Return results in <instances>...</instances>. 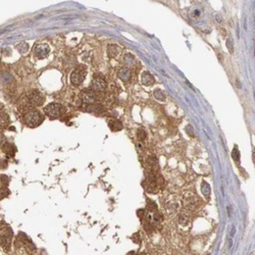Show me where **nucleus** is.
Here are the masks:
<instances>
[{
    "instance_id": "obj_35",
    "label": "nucleus",
    "mask_w": 255,
    "mask_h": 255,
    "mask_svg": "<svg viewBox=\"0 0 255 255\" xmlns=\"http://www.w3.org/2000/svg\"><path fill=\"white\" fill-rule=\"evenodd\" d=\"M137 255H147V254H146L145 252H141V253H138Z\"/></svg>"
},
{
    "instance_id": "obj_23",
    "label": "nucleus",
    "mask_w": 255,
    "mask_h": 255,
    "mask_svg": "<svg viewBox=\"0 0 255 255\" xmlns=\"http://www.w3.org/2000/svg\"><path fill=\"white\" fill-rule=\"evenodd\" d=\"M147 209L149 211H156L157 210V205L154 201L150 200V199H147Z\"/></svg>"
},
{
    "instance_id": "obj_27",
    "label": "nucleus",
    "mask_w": 255,
    "mask_h": 255,
    "mask_svg": "<svg viewBox=\"0 0 255 255\" xmlns=\"http://www.w3.org/2000/svg\"><path fill=\"white\" fill-rule=\"evenodd\" d=\"M132 241L136 244H141V240H140V234L139 233H135L133 236H132Z\"/></svg>"
},
{
    "instance_id": "obj_21",
    "label": "nucleus",
    "mask_w": 255,
    "mask_h": 255,
    "mask_svg": "<svg viewBox=\"0 0 255 255\" xmlns=\"http://www.w3.org/2000/svg\"><path fill=\"white\" fill-rule=\"evenodd\" d=\"M16 48H17V50H19L20 53H27L28 50H29V45H28V43H26V42H23V43H20L19 44V45L16 46Z\"/></svg>"
},
{
    "instance_id": "obj_7",
    "label": "nucleus",
    "mask_w": 255,
    "mask_h": 255,
    "mask_svg": "<svg viewBox=\"0 0 255 255\" xmlns=\"http://www.w3.org/2000/svg\"><path fill=\"white\" fill-rule=\"evenodd\" d=\"M183 206L188 210L194 211L198 209L199 207V200L198 197H186L183 199Z\"/></svg>"
},
{
    "instance_id": "obj_19",
    "label": "nucleus",
    "mask_w": 255,
    "mask_h": 255,
    "mask_svg": "<svg viewBox=\"0 0 255 255\" xmlns=\"http://www.w3.org/2000/svg\"><path fill=\"white\" fill-rule=\"evenodd\" d=\"M143 228H144V230L147 234H151L154 231V225H152V222H150V221H146L143 224Z\"/></svg>"
},
{
    "instance_id": "obj_25",
    "label": "nucleus",
    "mask_w": 255,
    "mask_h": 255,
    "mask_svg": "<svg viewBox=\"0 0 255 255\" xmlns=\"http://www.w3.org/2000/svg\"><path fill=\"white\" fill-rule=\"evenodd\" d=\"M8 195H9V190L4 186L1 187V188H0V200L5 197H7Z\"/></svg>"
},
{
    "instance_id": "obj_11",
    "label": "nucleus",
    "mask_w": 255,
    "mask_h": 255,
    "mask_svg": "<svg viewBox=\"0 0 255 255\" xmlns=\"http://www.w3.org/2000/svg\"><path fill=\"white\" fill-rule=\"evenodd\" d=\"M142 83L145 85V86H151L152 84H154V77L152 76L150 73L148 72H144L142 74V79H141Z\"/></svg>"
},
{
    "instance_id": "obj_8",
    "label": "nucleus",
    "mask_w": 255,
    "mask_h": 255,
    "mask_svg": "<svg viewBox=\"0 0 255 255\" xmlns=\"http://www.w3.org/2000/svg\"><path fill=\"white\" fill-rule=\"evenodd\" d=\"M50 52V48H49L48 45L46 44H39V45L36 46L35 48V55L39 58V59H42V58H45Z\"/></svg>"
},
{
    "instance_id": "obj_36",
    "label": "nucleus",
    "mask_w": 255,
    "mask_h": 255,
    "mask_svg": "<svg viewBox=\"0 0 255 255\" xmlns=\"http://www.w3.org/2000/svg\"><path fill=\"white\" fill-rule=\"evenodd\" d=\"M0 232H1V225H0Z\"/></svg>"
},
{
    "instance_id": "obj_9",
    "label": "nucleus",
    "mask_w": 255,
    "mask_h": 255,
    "mask_svg": "<svg viewBox=\"0 0 255 255\" xmlns=\"http://www.w3.org/2000/svg\"><path fill=\"white\" fill-rule=\"evenodd\" d=\"M119 78L121 79L122 82H129L132 78V73L130 71V69L128 67H122L119 69Z\"/></svg>"
},
{
    "instance_id": "obj_32",
    "label": "nucleus",
    "mask_w": 255,
    "mask_h": 255,
    "mask_svg": "<svg viewBox=\"0 0 255 255\" xmlns=\"http://www.w3.org/2000/svg\"><path fill=\"white\" fill-rule=\"evenodd\" d=\"M137 213H138V218H139L140 219L144 218V216H145V210L144 209H139L137 211Z\"/></svg>"
},
{
    "instance_id": "obj_12",
    "label": "nucleus",
    "mask_w": 255,
    "mask_h": 255,
    "mask_svg": "<svg viewBox=\"0 0 255 255\" xmlns=\"http://www.w3.org/2000/svg\"><path fill=\"white\" fill-rule=\"evenodd\" d=\"M84 110L85 111H89V112H98V111H102L103 110V107L101 106V105H98V104H85L84 106Z\"/></svg>"
},
{
    "instance_id": "obj_4",
    "label": "nucleus",
    "mask_w": 255,
    "mask_h": 255,
    "mask_svg": "<svg viewBox=\"0 0 255 255\" xmlns=\"http://www.w3.org/2000/svg\"><path fill=\"white\" fill-rule=\"evenodd\" d=\"M28 102L33 106H40L44 103V96L37 90L31 91L28 95Z\"/></svg>"
},
{
    "instance_id": "obj_22",
    "label": "nucleus",
    "mask_w": 255,
    "mask_h": 255,
    "mask_svg": "<svg viewBox=\"0 0 255 255\" xmlns=\"http://www.w3.org/2000/svg\"><path fill=\"white\" fill-rule=\"evenodd\" d=\"M232 157H233V159L235 162L239 163L240 162V151L238 150V147H236L233 149V151H232Z\"/></svg>"
},
{
    "instance_id": "obj_14",
    "label": "nucleus",
    "mask_w": 255,
    "mask_h": 255,
    "mask_svg": "<svg viewBox=\"0 0 255 255\" xmlns=\"http://www.w3.org/2000/svg\"><path fill=\"white\" fill-rule=\"evenodd\" d=\"M147 163L149 165V168H151L152 172H155L158 169V162H157V158L155 156H149L147 159Z\"/></svg>"
},
{
    "instance_id": "obj_31",
    "label": "nucleus",
    "mask_w": 255,
    "mask_h": 255,
    "mask_svg": "<svg viewBox=\"0 0 255 255\" xmlns=\"http://www.w3.org/2000/svg\"><path fill=\"white\" fill-rule=\"evenodd\" d=\"M7 168V160L0 158V169H4Z\"/></svg>"
},
{
    "instance_id": "obj_34",
    "label": "nucleus",
    "mask_w": 255,
    "mask_h": 255,
    "mask_svg": "<svg viewBox=\"0 0 255 255\" xmlns=\"http://www.w3.org/2000/svg\"><path fill=\"white\" fill-rule=\"evenodd\" d=\"M128 255H135V252L134 251H131V252H129Z\"/></svg>"
},
{
    "instance_id": "obj_30",
    "label": "nucleus",
    "mask_w": 255,
    "mask_h": 255,
    "mask_svg": "<svg viewBox=\"0 0 255 255\" xmlns=\"http://www.w3.org/2000/svg\"><path fill=\"white\" fill-rule=\"evenodd\" d=\"M153 219H154L155 222H160L161 221H162V215H161V213H159V212L154 213Z\"/></svg>"
},
{
    "instance_id": "obj_1",
    "label": "nucleus",
    "mask_w": 255,
    "mask_h": 255,
    "mask_svg": "<svg viewBox=\"0 0 255 255\" xmlns=\"http://www.w3.org/2000/svg\"><path fill=\"white\" fill-rule=\"evenodd\" d=\"M25 122L28 127L30 128H36L38 126H40L44 121L43 114L38 110H30L25 114Z\"/></svg>"
},
{
    "instance_id": "obj_24",
    "label": "nucleus",
    "mask_w": 255,
    "mask_h": 255,
    "mask_svg": "<svg viewBox=\"0 0 255 255\" xmlns=\"http://www.w3.org/2000/svg\"><path fill=\"white\" fill-rule=\"evenodd\" d=\"M134 61H135V58L133 55H131V54H127V55H125V57H124V62L127 64V66H132V64L134 63Z\"/></svg>"
},
{
    "instance_id": "obj_33",
    "label": "nucleus",
    "mask_w": 255,
    "mask_h": 255,
    "mask_svg": "<svg viewBox=\"0 0 255 255\" xmlns=\"http://www.w3.org/2000/svg\"><path fill=\"white\" fill-rule=\"evenodd\" d=\"M186 131L188 132L190 136H192V137L194 136V134H193V133H194V131H193V128H192V126H190V125H189L188 127L186 128Z\"/></svg>"
},
{
    "instance_id": "obj_5",
    "label": "nucleus",
    "mask_w": 255,
    "mask_h": 255,
    "mask_svg": "<svg viewBox=\"0 0 255 255\" xmlns=\"http://www.w3.org/2000/svg\"><path fill=\"white\" fill-rule=\"evenodd\" d=\"M105 88H106V81L100 76H95L91 83V89L95 92H98V91L102 92L105 90Z\"/></svg>"
},
{
    "instance_id": "obj_3",
    "label": "nucleus",
    "mask_w": 255,
    "mask_h": 255,
    "mask_svg": "<svg viewBox=\"0 0 255 255\" xmlns=\"http://www.w3.org/2000/svg\"><path fill=\"white\" fill-rule=\"evenodd\" d=\"M86 69L84 66H79L76 69H74V72L71 75V82L73 85L75 86H79L80 84H82L86 78Z\"/></svg>"
},
{
    "instance_id": "obj_10",
    "label": "nucleus",
    "mask_w": 255,
    "mask_h": 255,
    "mask_svg": "<svg viewBox=\"0 0 255 255\" xmlns=\"http://www.w3.org/2000/svg\"><path fill=\"white\" fill-rule=\"evenodd\" d=\"M2 150H3L4 153L8 155V156L13 157L14 154H16V147L13 144H11V143H5V144L2 146Z\"/></svg>"
},
{
    "instance_id": "obj_20",
    "label": "nucleus",
    "mask_w": 255,
    "mask_h": 255,
    "mask_svg": "<svg viewBox=\"0 0 255 255\" xmlns=\"http://www.w3.org/2000/svg\"><path fill=\"white\" fill-rule=\"evenodd\" d=\"M153 95H154V97L156 98L157 100H159V101H165V93H163L162 91L159 90V89L154 90Z\"/></svg>"
},
{
    "instance_id": "obj_6",
    "label": "nucleus",
    "mask_w": 255,
    "mask_h": 255,
    "mask_svg": "<svg viewBox=\"0 0 255 255\" xmlns=\"http://www.w3.org/2000/svg\"><path fill=\"white\" fill-rule=\"evenodd\" d=\"M81 97L86 104H91L96 100L97 94H96L95 91H93L92 89H85L82 91Z\"/></svg>"
},
{
    "instance_id": "obj_17",
    "label": "nucleus",
    "mask_w": 255,
    "mask_h": 255,
    "mask_svg": "<svg viewBox=\"0 0 255 255\" xmlns=\"http://www.w3.org/2000/svg\"><path fill=\"white\" fill-rule=\"evenodd\" d=\"M178 221H179V224L180 225H185V227H186V225H188V224H189V218L187 215H185L184 213H182V214H180L178 216Z\"/></svg>"
},
{
    "instance_id": "obj_15",
    "label": "nucleus",
    "mask_w": 255,
    "mask_h": 255,
    "mask_svg": "<svg viewBox=\"0 0 255 255\" xmlns=\"http://www.w3.org/2000/svg\"><path fill=\"white\" fill-rule=\"evenodd\" d=\"M108 126H109L110 130L113 132H119L122 129V125L121 122L119 121H110L108 122Z\"/></svg>"
},
{
    "instance_id": "obj_16",
    "label": "nucleus",
    "mask_w": 255,
    "mask_h": 255,
    "mask_svg": "<svg viewBox=\"0 0 255 255\" xmlns=\"http://www.w3.org/2000/svg\"><path fill=\"white\" fill-rule=\"evenodd\" d=\"M201 190H202V193H203V195L205 197H209L210 196V193H211V189H210V186L208 185V183L206 182H203V183L201 184Z\"/></svg>"
},
{
    "instance_id": "obj_29",
    "label": "nucleus",
    "mask_w": 255,
    "mask_h": 255,
    "mask_svg": "<svg viewBox=\"0 0 255 255\" xmlns=\"http://www.w3.org/2000/svg\"><path fill=\"white\" fill-rule=\"evenodd\" d=\"M227 46H228V50H230L231 53H233L234 52V43H233V40L231 39H228L227 41Z\"/></svg>"
},
{
    "instance_id": "obj_18",
    "label": "nucleus",
    "mask_w": 255,
    "mask_h": 255,
    "mask_svg": "<svg viewBox=\"0 0 255 255\" xmlns=\"http://www.w3.org/2000/svg\"><path fill=\"white\" fill-rule=\"evenodd\" d=\"M119 51H118V48H116V46L114 45H109L108 46V51H107V54L109 57H115L116 55H118Z\"/></svg>"
},
{
    "instance_id": "obj_2",
    "label": "nucleus",
    "mask_w": 255,
    "mask_h": 255,
    "mask_svg": "<svg viewBox=\"0 0 255 255\" xmlns=\"http://www.w3.org/2000/svg\"><path fill=\"white\" fill-rule=\"evenodd\" d=\"M66 112V108L59 103H50L45 107L46 115L49 116L51 119H55L60 118Z\"/></svg>"
},
{
    "instance_id": "obj_28",
    "label": "nucleus",
    "mask_w": 255,
    "mask_h": 255,
    "mask_svg": "<svg viewBox=\"0 0 255 255\" xmlns=\"http://www.w3.org/2000/svg\"><path fill=\"white\" fill-rule=\"evenodd\" d=\"M137 136L139 139H141V140H144L146 139V137H147V134H146V132L144 130H138L137 132Z\"/></svg>"
},
{
    "instance_id": "obj_13",
    "label": "nucleus",
    "mask_w": 255,
    "mask_h": 255,
    "mask_svg": "<svg viewBox=\"0 0 255 255\" xmlns=\"http://www.w3.org/2000/svg\"><path fill=\"white\" fill-rule=\"evenodd\" d=\"M9 126V116L6 113H0V129H5Z\"/></svg>"
},
{
    "instance_id": "obj_26",
    "label": "nucleus",
    "mask_w": 255,
    "mask_h": 255,
    "mask_svg": "<svg viewBox=\"0 0 255 255\" xmlns=\"http://www.w3.org/2000/svg\"><path fill=\"white\" fill-rule=\"evenodd\" d=\"M0 182H1L4 187H6L9 184V178L6 175H0Z\"/></svg>"
}]
</instances>
